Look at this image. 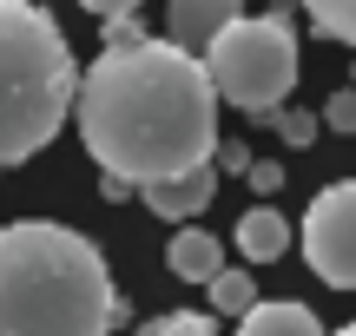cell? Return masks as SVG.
I'll return each instance as SVG.
<instances>
[{
	"label": "cell",
	"mask_w": 356,
	"mask_h": 336,
	"mask_svg": "<svg viewBox=\"0 0 356 336\" xmlns=\"http://www.w3.org/2000/svg\"><path fill=\"white\" fill-rule=\"evenodd\" d=\"M73 119L92 165L132 192L218 158V92L172 40L106 47L73 86Z\"/></svg>",
	"instance_id": "cell-1"
},
{
	"label": "cell",
	"mask_w": 356,
	"mask_h": 336,
	"mask_svg": "<svg viewBox=\"0 0 356 336\" xmlns=\"http://www.w3.org/2000/svg\"><path fill=\"white\" fill-rule=\"evenodd\" d=\"M119 290L99 244L53 218L0 224V336H106Z\"/></svg>",
	"instance_id": "cell-2"
},
{
	"label": "cell",
	"mask_w": 356,
	"mask_h": 336,
	"mask_svg": "<svg viewBox=\"0 0 356 336\" xmlns=\"http://www.w3.org/2000/svg\"><path fill=\"white\" fill-rule=\"evenodd\" d=\"M79 66L60 20L33 0H0V171L47 152L73 112Z\"/></svg>",
	"instance_id": "cell-3"
},
{
	"label": "cell",
	"mask_w": 356,
	"mask_h": 336,
	"mask_svg": "<svg viewBox=\"0 0 356 336\" xmlns=\"http://www.w3.org/2000/svg\"><path fill=\"white\" fill-rule=\"evenodd\" d=\"M198 66H204V79H211V92L225 106H238V112H277L297 86V33L277 13H264V20H244L238 13L198 53Z\"/></svg>",
	"instance_id": "cell-4"
},
{
	"label": "cell",
	"mask_w": 356,
	"mask_h": 336,
	"mask_svg": "<svg viewBox=\"0 0 356 336\" xmlns=\"http://www.w3.org/2000/svg\"><path fill=\"white\" fill-rule=\"evenodd\" d=\"M304 264L337 290H356V178L330 185L304 211Z\"/></svg>",
	"instance_id": "cell-5"
},
{
	"label": "cell",
	"mask_w": 356,
	"mask_h": 336,
	"mask_svg": "<svg viewBox=\"0 0 356 336\" xmlns=\"http://www.w3.org/2000/svg\"><path fill=\"white\" fill-rule=\"evenodd\" d=\"M139 198H145V211H159V218L191 224V218H198V211L218 198V171H211V165H191V171H178V178L139 185Z\"/></svg>",
	"instance_id": "cell-6"
},
{
	"label": "cell",
	"mask_w": 356,
	"mask_h": 336,
	"mask_svg": "<svg viewBox=\"0 0 356 336\" xmlns=\"http://www.w3.org/2000/svg\"><path fill=\"white\" fill-rule=\"evenodd\" d=\"M244 13V0H165V26H172V47L204 53L231 20Z\"/></svg>",
	"instance_id": "cell-7"
},
{
	"label": "cell",
	"mask_w": 356,
	"mask_h": 336,
	"mask_svg": "<svg viewBox=\"0 0 356 336\" xmlns=\"http://www.w3.org/2000/svg\"><path fill=\"white\" fill-rule=\"evenodd\" d=\"M238 251H244L251 264H270V258H284V251H291V224H284L270 205H251V211L238 218Z\"/></svg>",
	"instance_id": "cell-8"
},
{
	"label": "cell",
	"mask_w": 356,
	"mask_h": 336,
	"mask_svg": "<svg viewBox=\"0 0 356 336\" xmlns=\"http://www.w3.org/2000/svg\"><path fill=\"white\" fill-rule=\"evenodd\" d=\"M165 264H172V277H185V284H204L211 271H225V251H218V237L211 231H178L172 244H165Z\"/></svg>",
	"instance_id": "cell-9"
},
{
	"label": "cell",
	"mask_w": 356,
	"mask_h": 336,
	"mask_svg": "<svg viewBox=\"0 0 356 336\" xmlns=\"http://www.w3.org/2000/svg\"><path fill=\"white\" fill-rule=\"evenodd\" d=\"M238 336H323V324L304 303H251L238 317Z\"/></svg>",
	"instance_id": "cell-10"
},
{
	"label": "cell",
	"mask_w": 356,
	"mask_h": 336,
	"mask_svg": "<svg viewBox=\"0 0 356 336\" xmlns=\"http://www.w3.org/2000/svg\"><path fill=\"white\" fill-rule=\"evenodd\" d=\"M204 290H211V310H225V317H244L257 303V284L244 271H211V277H204Z\"/></svg>",
	"instance_id": "cell-11"
},
{
	"label": "cell",
	"mask_w": 356,
	"mask_h": 336,
	"mask_svg": "<svg viewBox=\"0 0 356 336\" xmlns=\"http://www.w3.org/2000/svg\"><path fill=\"white\" fill-rule=\"evenodd\" d=\"M304 13L317 20L323 40H343V47H356V0H304Z\"/></svg>",
	"instance_id": "cell-12"
},
{
	"label": "cell",
	"mask_w": 356,
	"mask_h": 336,
	"mask_svg": "<svg viewBox=\"0 0 356 336\" xmlns=\"http://www.w3.org/2000/svg\"><path fill=\"white\" fill-rule=\"evenodd\" d=\"M139 336H218V324L198 317V310H172V317H152Z\"/></svg>",
	"instance_id": "cell-13"
},
{
	"label": "cell",
	"mask_w": 356,
	"mask_h": 336,
	"mask_svg": "<svg viewBox=\"0 0 356 336\" xmlns=\"http://www.w3.org/2000/svg\"><path fill=\"white\" fill-rule=\"evenodd\" d=\"M323 126H337V132H356V92H337V99L323 106Z\"/></svg>",
	"instance_id": "cell-14"
},
{
	"label": "cell",
	"mask_w": 356,
	"mask_h": 336,
	"mask_svg": "<svg viewBox=\"0 0 356 336\" xmlns=\"http://www.w3.org/2000/svg\"><path fill=\"white\" fill-rule=\"evenodd\" d=\"M79 7H86V13H99V20L113 26V20H132V13H139V0H79Z\"/></svg>",
	"instance_id": "cell-15"
},
{
	"label": "cell",
	"mask_w": 356,
	"mask_h": 336,
	"mask_svg": "<svg viewBox=\"0 0 356 336\" xmlns=\"http://www.w3.org/2000/svg\"><path fill=\"white\" fill-rule=\"evenodd\" d=\"M284 139H291V145H310V139H317V119H310V112H284Z\"/></svg>",
	"instance_id": "cell-16"
},
{
	"label": "cell",
	"mask_w": 356,
	"mask_h": 336,
	"mask_svg": "<svg viewBox=\"0 0 356 336\" xmlns=\"http://www.w3.org/2000/svg\"><path fill=\"white\" fill-rule=\"evenodd\" d=\"M251 185H257V192H277L284 171H277V165H257V171H251Z\"/></svg>",
	"instance_id": "cell-17"
},
{
	"label": "cell",
	"mask_w": 356,
	"mask_h": 336,
	"mask_svg": "<svg viewBox=\"0 0 356 336\" xmlns=\"http://www.w3.org/2000/svg\"><path fill=\"white\" fill-rule=\"evenodd\" d=\"M330 336H356V324H343V330H330Z\"/></svg>",
	"instance_id": "cell-18"
}]
</instances>
